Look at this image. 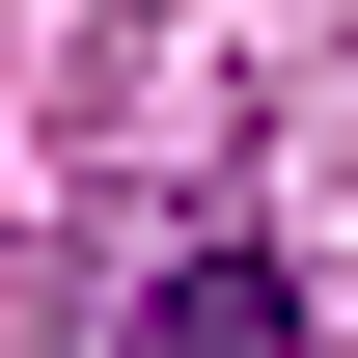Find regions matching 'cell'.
Masks as SVG:
<instances>
[{"instance_id":"cell-1","label":"cell","mask_w":358,"mask_h":358,"mask_svg":"<svg viewBox=\"0 0 358 358\" xmlns=\"http://www.w3.org/2000/svg\"><path fill=\"white\" fill-rule=\"evenodd\" d=\"M138 358H303V275L275 248H166L138 275Z\"/></svg>"}]
</instances>
